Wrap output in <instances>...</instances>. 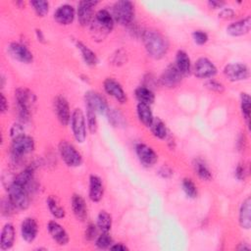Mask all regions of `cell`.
I'll return each mask as SVG.
<instances>
[{"mask_svg": "<svg viewBox=\"0 0 251 251\" xmlns=\"http://www.w3.org/2000/svg\"><path fill=\"white\" fill-rule=\"evenodd\" d=\"M29 3L38 17H44L49 11V2L47 1L37 0V1H30Z\"/></svg>", "mask_w": 251, "mask_h": 251, "instance_id": "41", "label": "cell"}, {"mask_svg": "<svg viewBox=\"0 0 251 251\" xmlns=\"http://www.w3.org/2000/svg\"><path fill=\"white\" fill-rule=\"evenodd\" d=\"M89 26H90V32H91V35H92L93 39H98L99 41H101L109 33V31L106 28H104L103 26H101L98 23H96L94 21V19H93V21H92V23L90 24Z\"/></svg>", "mask_w": 251, "mask_h": 251, "instance_id": "37", "label": "cell"}, {"mask_svg": "<svg viewBox=\"0 0 251 251\" xmlns=\"http://www.w3.org/2000/svg\"><path fill=\"white\" fill-rule=\"evenodd\" d=\"M193 169L199 178H201L202 180H206V181L211 180L212 173L205 161H203L200 158L195 159L193 161Z\"/></svg>", "mask_w": 251, "mask_h": 251, "instance_id": "30", "label": "cell"}, {"mask_svg": "<svg viewBox=\"0 0 251 251\" xmlns=\"http://www.w3.org/2000/svg\"><path fill=\"white\" fill-rule=\"evenodd\" d=\"M1 104H0V109H1V113H5L8 110V102L6 97L4 96L3 93H1Z\"/></svg>", "mask_w": 251, "mask_h": 251, "instance_id": "52", "label": "cell"}, {"mask_svg": "<svg viewBox=\"0 0 251 251\" xmlns=\"http://www.w3.org/2000/svg\"><path fill=\"white\" fill-rule=\"evenodd\" d=\"M150 129L153 135L159 139H165L168 135L167 126L160 118H154L150 126Z\"/></svg>", "mask_w": 251, "mask_h": 251, "instance_id": "32", "label": "cell"}, {"mask_svg": "<svg viewBox=\"0 0 251 251\" xmlns=\"http://www.w3.org/2000/svg\"><path fill=\"white\" fill-rule=\"evenodd\" d=\"M38 233V224L35 219L27 217L21 224V235L25 242H32Z\"/></svg>", "mask_w": 251, "mask_h": 251, "instance_id": "19", "label": "cell"}, {"mask_svg": "<svg viewBox=\"0 0 251 251\" xmlns=\"http://www.w3.org/2000/svg\"><path fill=\"white\" fill-rule=\"evenodd\" d=\"M234 16H235V12L230 8H224L219 14V17L224 20H230L234 18Z\"/></svg>", "mask_w": 251, "mask_h": 251, "instance_id": "49", "label": "cell"}, {"mask_svg": "<svg viewBox=\"0 0 251 251\" xmlns=\"http://www.w3.org/2000/svg\"><path fill=\"white\" fill-rule=\"evenodd\" d=\"M16 238V230L12 224L7 223L4 225L1 230L0 236V248L2 250L11 249L14 245Z\"/></svg>", "mask_w": 251, "mask_h": 251, "instance_id": "24", "label": "cell"}, {"mask_svg": "<svg viewBox=\"0 0 251 251\" xmlns=\"http://www.w3.org/2000/svg\"><path fill=\"white\" fill-rule=\"evenodd\" d=\"M35 34H36V38H37V40L38 41H40V42H45V37H44V35H43V33H42V31L40 30V29H35Z\"/></svg>", "mask_w": 251, "mask_h": 251, "instance_id": "54", "label": "cell"}, {"mask_svg": "<svg viewBox=\"0 0 251 251\" xmlns=\"http://www.w3.org/2000/svg\"><path fill=\"white\" fill-rule=\"evenodd\" d=\"M71 205L75 217L80 222L85 221L87 218V206L83 197L76 193L73 194L71 199Z\"/></svg>", "mask_w": 251, "mask_h": 251, "instance_id": "23", "label": "cell"}, {"mask_svg": "<svg viewBox=\"0 0 251 251\" xmlns=\"http://www.w3.org/2000/svg\"><path fill=\"white\" fill-rule=\"evenodd\" d=\"M182 76L183 75L176 69L175 64H171L164 70L159 80L161 85L168 88H173V87H176L178 83H180Z\"/></svg>", "mask_w": 251, "mask_h": 251, "instance_id": "13", "label": "cell"}, {"mask_svg": "<svg viewBox=\"0 0 251 251\" xmlns=\"http://www.w3.org/2000/svg\"><path fill=\"white\" fill-rule=\"evenodd\" d=\"M47 230L52 239L61 246L67 245L70 241V236L67 230L57 222L50 221L47 224Z\"/></svg>", "mask_w": 251, "mask_h": 251, "instance_id": "17", "label": "cell"}, {"mask_svg": "<svg viewBox=\"0 0 251 251\" xmlns=\"http://www.w3.org/2000/svg\"><path fill=\"white\" fill-rule=\"evenodd\" d=\"M251 29V17L247 16L244 19L233 22L226 26V33L230 36H242L249 33Z\"/></svg>", "mask_w": 251, "mask_h": 251, "instance_id": "20", "label": "cell"}, {"mask_svg": "<svg viewBox=\"0 0 251 251\" xmlns=\"http://www.w3.org/2000/svg\"><path fill=\"white\" fill-rule=\"evenodd\" d=\"M98 4V1L82 0L77 4V20L81 26L90 25L94 19V8Z\"/></svg>", "mask_w": 251, "mask_h": 251, "instance_id": "8", "label": "cell"}, {"mask_svg": "<svg viewBox=\"0 0 251 251\" xmlns=\"http://www.w3.org/2000/svg\"><path fill=\"white\" fill-rule=\"evenodd\" d=\"M107 117H108L109 123L113 126L120 127V126H124L126 125V118L117 109H110L109 108V110L107 112Z\"/></svg>", "mask_w": 251, "mask_h": 251, "instance_id": "35", "label": "cell"}, {"mask_svg": "<svg viewBox=\"0 0 251 251\" xmlns=\"http://www.w3.org/2000/svg\"><path fill=\"white\" fill-rule=\"evenodd\" d=\"M114 21L121 25H129L134 19V5L127 0L117 1L113 6Z\"/></svg>", "mask_w": 251, "mask_h": 251, "instance_id": "3", "label": "cell"}, {"mask_svg": "<svg viewBox=\"0 0 251 251\" xmlns=\"http://www.w3.org/2000/svg\"><path fill=\"white\" fill-rule=\"evenodd\" d=\"M97 226L94 225V224H89L85 229V232H84V237L85 239L91 241V240H94L96 239V237L98 236V233H97Z\"/></svg>", "mask_w": 251, "mask_h": 251, "instance_id": "45", "label": "cell"}, {"mask_svg": "<svg viewBox=\"0 0 251 251\" xmlns=\"http://www.w3.org/2000/svg\"><path fill=\"white\" fill-rule=\"evenodd\" d=\"M238 222L242 228L249 229L251 227V199L246 197L240 205Z\"/></svg>", "mask_w": 251, "mask_h": 251, "instance_id": "25", "label": "cell"}, {"mask_svg": "<svg viewBox=\"0 0 251 251\" xmlns=\"http://www.w3.org/2000/svg\"><path fill=\"white\" fill-rule=\"evenodd\" d=\"M192 38H193V41L198 44V45H203L205 44L208 39H209V36L207 34L206 31L204 30H200V29H197V30H194L192 32Z\"/></svg>", "mask_w": 251, "mask_h": 251, "instance_id": "43", "label": "cell"}, {"mask_svg": "<svg viewBox=\"0 0 251 251\" xmlns=\"http://www.w3.org/2000/svg\"><path fill=\"white\" fill-rule=\"evenodd\" d=\"M250 107H251V98L248 93L242 92L240 94V110L241 114L246 121L247 125H249V119H250Z\"/></svg>", "mask_w": 251, "mask_h": 251, "instance_id": "36", "label": "cell"}, {"mask_svg": "<svg viewBox=\"0 0 251 251\" xmlns=\"http://www.w3.org/2000/svg\"><path fill=\"white\" fill-rule=\"evenodd\" d=\"M15 210H17V209L15 208V206L12 204V202L9 200L8 197L6 199L2 200L1 211H2V215L3 216L9 217V216H11L14 213Z\"/></svg>", "mask_w": 251, "mask_h": 251, "instance_id": "44", "label": "cell"}, {"mask_svg": "<svg viewBox=\"0 0 251 251\" xmlns=\"http://www.w3.org/2000/svg\"><path fill=\"white\" fill-rule=\"evenodd\" d=\"M238 250H249L250 249V246L249 245H245V243H241V246H238L237 247Z\"/></svg>", "mask_w": 251, "mask_h": 251, "instance_id": "55", "label": "cell"}, {"mask_svg": "<svg viewBox=\"0 0 251 251\" xmlns=\"http://www.w3.org/2000/svg\"><path fill=\"white\" fill-rule=\"evenodd\" d=\"M112 216L107 213L106 211H100L98 216H97V221H96V226L97 227L104 232H109L111 227H112Z\"/></svg>", "mask_w": 251, "mask_h": 251, "instance_id": "33", "label": "cell"}, {"mask_svg": "<svg viewBox=\"0 0 251 251\" xmlns=\"http://www.w3.org/2000/svg\"><path fill=\"white\" fill-rule=\"evenodd\" d=\"M76 48L79 50L81 57L84 61V63L87 66L93 67L96 66L98 64V58L97 55L95 54V52H93L87 45H85L84 43H82L81 41H76L75 43Z\"/></svg>", "mask_w": 251, "mask_h": 251, "instance_id": "29", "label": "cell"}, {"mask_svg": "<svg viewBox=\"0 0 251 251\" xmlns=\"http://www.w3.org/2000/svg\"><path fill=\"white\" fill-rule=\"evenodd\" d=\"M8 51L14 59L21 63L29 64L33 61V55L31 51L21 42H11L8 46Z\"/></svg>", "mask_w": 251, "mask_h": 251, "instance_id": "14", "label": "cell"}, {"mask_svg": "<svg viewBox=\"0 0 251 251\" xmlns=\"http://www.w3.org/2000/svg\"><path fill=\"white\" fill-rule=\"evenodd\" d=\"M8 198L18 210H25L29 206L28 190L14 181L8 186Z\"/></svg>", "mask_w": 251, "mask_h": 251, "instance_id": "5", "label": "cell"}, {"mask_svg": "<svg viewBox=\"0 0 251 251\" xmlns=\"http://www.w3.org/2000/svg\"><path fill=\"white\" fill-rule=\"evenodd\" d=\"M192 71L196 77L202 79L212 78L217 75L218 72L217 67L214 65V63L206 57L198 58L194 63Z\"/></svg>", "mask_w": 251, "mask_h": 251, "instance_id": "9", "label": "cell"}, {"mask_svg": "<svg viewBox=\"0 0 251 251\" xmlns=\"http://www.w3.org/2000/svg\"><path fill=\"white\" fill-rule=\"evenodd\" d=\"M181 186H182V190L184 191V193L186 194L187 197L189 198H195L198 194V190H197V186L195 185V183L193 182V180L191 178H183L182 182H181Z\"/></svg>", "mask_w": 251, "mask_h": 251, "instance_id": "39", "label": "cell"}, {"mask_svg": "<svg viewBox=\"0 0 251 251\" xmlns=\"http://www.w3.org/2000/svg\"><path fill=\"white\" fill-rule=\"evenodd\" d=\"M53 106L59 123L64 126L70 124L72 113L70 110L69 102L66 99V97L63 95H57L54 99Z\"/></svg>", "mask_w": 251, "mask_h": 251, "instance_id": "12", "label": "cell"}, {"mask_svg": "<svg viewBox=\"0 0 251 251\" xmlns=\"http://www.w3.org/2000/svg\"><path fill=\"white\" fill-rule=\"evenodd\" d=\"M94 21L98 23L101 26L106 28L109 32H111L112 29L114 28V25H115L114 18L112 14H110V12L106 9H100L99 11H97L94 16Z\"/></svg>", "mask_w": 251, "mask_h": 251, "instance_id": "27", "label": "cell"}, {"mask_svg": "<svg viewBox=\"0 0 251 251\" xmlns=\"http://www.w3.org/2000/svg\"><path fill=\"white\" fill-rule=\"evenodd\" d=\"M205 87L213 92H217V93H223L225 91V86L222 82L213 79V78H209L205 81L204 83Z\"/></svg>", "mask_w": 251, "mask_h": 251, "instance_id": "42", "label": "cell"}, {"mask_svg": "<svg viewBox=\"0 0 251 251\" xmlns=\"http://www.w3.org/2000/svg\"><path fill=\"white\" fill-rule=\"evenodd\" d=\"M86 125L87 129L90 133H95L98 128L97 119H96V112L90 108L86 107Z\"/></svg>", "mask_w": 251, "mask_h": 251, "instance_id": "40", "label": "cell"}, {"mask_svg": "<svg viewBox=\"0 0 251 251\" xmlns=\"http://www.w3.org/2000/svg\"><path fill=\"white\" fill-rule=\"evenodd\" d=\"M85 107L92 109L96 114H107L109 107L106 99L97 91L89 90L84 94Z\"/></svg>", "mask_w": 251, "mask_h": 251, "instance_id": "11", "label": "cell"}, {"mask_svg": "<svg viewBox=\"0 0 251 251\" xmlns=\"http://www.w3.org/2000/svg\"><path fill=\"white\" fill-rule=\"evenodd\" d=\"M14 182L25 187L28 192L30 193L32 190H34V167L28 166L25 169H24L20 174H18L14 180Z\"/></svg>", "mask_w": 251, "mask_h": 251, "instance_id": "21", "label": "cell"}, {"mask_svg": "<svg viewBox=\"0 0 251 251\" xmlns=\"http://www.w3.org/2000/svg\"><path fill=\"white\" fill-rule=\"evenodd\" d=\"M15 100L20 118L23 121L28 120L30 110L36 102L35 94L25 87H19L15 90Z\"/></svg>", "mask_w": 251, "mask_h": 251, "instance_id": "2", "label": "cell"}, {"mask_svg": "<svg viewBox=\"0 0 251 251\" xmlns=\"http://www.w3.org/2000/svg\"><path fill=\"white\" fill-rule=\"evenodd\" d=\"M142 40L147 54L153 59H162L169 50L167 38L157 30L148 29L143 31Z\"/></svg>", "mask_w": 251, "mask_h": 251, "instance_id": "1", "label": "cell"}, {"mask_svg": "<svg viewBox=\"0 0 251 251\" xmlns=\"http://www.w3.org/2000/svg\"><path fill=\"white\" fill-rule=\"evenodd\" d=\"M126 54L123 51V50H118L116 52V54L113 55V58H112V64L118 66V65H122L125 63L126 61Z\"/></svg>", "mask_w": 251, "mask_h": 251, "instance_id": "47", "label": "cell"}, {"mask_svg": "<svg viewBox=\"0 0 251 251\" xmlns=\"http://www.w3.org/2000/svg\"><path fill=\"white\" fill-rule=\"evenodd\" d=\"M10 134H11V137L12 139L17 137V136H20L22 134H25L24 133V127L21 124H14L11 128H10Z\"/></svg>", "mask_w": 251, "mask_h": 251, "instance_id": "48", "label": "cell"}, {"mask_svg": "<svg viewBox=\"0 0 251 251\" xmlns=\"http://www.w3.org/2000/svg\"><path fill=\"white\" fill-rule=\"evenodd\" d=\"M224 75L229 81H241L250 76V71L243 63H231L225 66Z\"/></svg>", "mask_w": 251, "mask_h": 251, "instance_id": "10", "label": "cell"}, {"mask_svg": "<svg viewBox=\"0 0 251 251\" xmlns=\"http://www.w3.org/2000/svg\"><path fill=\"white\" fill-rule=\"evenodd\" d=\"M35 149L34 139L26 134H22L13 138L11 143V154L15 160H20L24 156L33 152Z\"/></svg>", "mask_w": 251, "mask_h": 251, "instance_id": "4", "label": "cell"}, {"mask_svg": "<svg viewBox=\"0 0 251 251\" xmlns=\"http://www.w3.org/2000/svg\"><path fill=\"white\" fill-rule=\"evenodd\" d=\"M49 212L51 213V215L56 218V219H63L66 215L65 213V209L57 202L56 198L53 196H49L46 200Z\"/></svg>", "mask_w": 251, "mask_h": 251, "instance_id": "34", "label": "cell"}, {"mask_svg": "<svg viewBox=\"0 0 251 251\" xmlns=\"http://www.w3.org/2000/svg\"><path fill=\"white\" fill-rule=\"evenodd\" d=\"M103 88L107 94L112 96L115 100H117L121 104H125L127 100L126 94L120 84L116 79L113 77H107L103 81Z\"/></svg>", "mask_w": 251, "mask_h": 251, "instance_id": "15", "label": "cell"}, {"mask_svg": "<svg viewBox=\"0 0 251 251\" xmlns=\"http://www.w3.org/2000/svg\"><path fill=\"white\" fill-rule=\"evenodd\" d=\"M59 154L68 167L75 168L82 164V156L76 148L67 140H62L58 146Z\"/></svg>", "mask_w": 251, "mask_h": 251, "instance_id": "7", "label": "cell"}, {"mask_svg": "<svg viewBox=\"0 0 251 251\" xmlns=\"http://www.w3.org/2000/svg\"><path fill=\"white\" fill-rule=\"evenodd\" d=\"M173 174L174 173H173L172 169L168 166H163L158 171V175L163 178H170L173 176Z\"/></svg>", "mask_w": 251, "mask_h": 251, "instance_id": "50", "label": "cell"}, {"mask_svg": "<svg viewBox=\"0 0 251 251\" xmlns=\"http://www.w3.org/2000/svg\"><path fill=\"white\" fill-rule=\"evenodd\" d=\"M75 17V11L74 6L71 4H63L54 12V20L62 25H71L74 22Z\"/></svg>", "mask_w": 251, "mask_h": 251, "instance_id": "18", "label": "cell"}, {"mask_svg": "<svg viewBox=\"0 0 251 251\" xmlns=\"http://www.w3.org/2000/svg\"><path fill=\"white\" fill-rule=\"evenodd\" d=\"M208 5L210 8H213V9H221L225 5V2L217 1V0H210V1H208Z\"/></svg>", "mask_w": 251, "mask_h": 251, "instance_id": "51", "label": "cell"}, {"mask_svg": "<svg viewBox=\"0 0 251 251\" xmlns=\"http://www.w3.org/2000/svg\"><path fill=\"white\" fill-rule=\"evenodd\" d=\"M135 153L139 162L144 167H152L158 161L157 153L147 144H144V143L136 144Z\"/></svg>", "mask_w": 251, "mask_h": 251, "instance_id": "16", "label": "cell"}, {"mask_svg": "<svg viewBox=\"0 0 251 251\" xmlns=\"http://www.w3.org/2000/svg\"><path fill=\"white\" fill-rule=\"evenodd\" d=\"M70 124H71V128H72L75 139L79 143H83L86 139L87 125H86L85 116L81 109L75 108L72 112Z\"/></svg>", "mask_w": 251, "mask_h": 251, "instance_id": "6", "label": "cell"}, {"mask_svg": "<svg viewBox=\"0 0 251 251\" xmlns=\"http://www.w3.org/2000/svg\"><path fill=\"white\" fill-rule=\"evenodd\" d=\"M113 243V238L109 232L102 231V233L99 234L95 239V245L99 249H110Z\"/></svg>", "mask_w": 251, "mask_h": 251, "instance_id": "38", "label": "cell"}, {"mask_svg": "<svg viewBox=\"0 0 251 251\" xmlns=\"http://www.w3.org/2000/svg\"><path fill=\"white\" fill-rule=\"evenodd\" d=\"M135 97L138 100V102L141 103H145L147 105H151L154 103L155 101V94L152 91L151 88L145 86V85H141L138 86L135 91H134Z\"/></svg>", "mask_w": 251, "mask_h": 251, "instance_id": "31", "label": "cell"}, {"mask_svg": "<svg viewBox=\"0 0 251 251\" xmlns=\"http://www.w3.org/2000/svg\"><path fill=\"white\" fill-rule=\"evenodd\" d=\"M104 195V185L100 176L91 175L89 176L88 196L92 202H99Z\"/></svg>", "mask_w": 251, "mask_h": 251, "instance_id": "22", "label": "cell"}, {"mask_svg": "<svg viewBox=\"0 0 251 251\" xmlns=\"http://www.w3.org/2000/svg\"><path fill=\"white\" fill-rule=\"evenodd\" d=\"M234 176L238 180H244L247 176V170L244 166V164H238L234 171Z\"/></svg>", "mask_w": 251, "mask_h": 251, "instance_id": "46", "label": "cell"}, {"mask_svg": "<svg viewBox=\"0 0 251 251\" xmlns=\"http://www.w3.org/2000/svg\"><path fill=\"white\" fill-rule=\"evenodd\" d=\"M175 66L181 73L182 75H187L192 71V64L189 56L183 50H178L176 54Z\"/></svg>", "mask_w": 251, "mask_h": 251, "instance_id": "26", "label": "cell"}, {"mask_svg": "<svg viewBox=\"0 0 251 251\" xmlns=\"http://www.w3.org/2000/svg\"><path fill=\"white\" fill-rule=\"evenodd\" d=\"M136 114H137V118L140 121V123H142L145 126L150 127V126L154 120L150 105L138 102V104L136 105Z\"/></svg>", "mask_w": 251, "mask_h": 251, "instance_id": "28", "label": "cell"}, {"mask_svg": "<svg viewBox=\"0 0 251 251\" xmlns=\"http://www.w3.org/2000/svg\"><path fill=\"white\" fill-rule=\"evenodd\" d=\"M110 250L126 251V250H128V248L126 245H124L123 243H113V245L110 247Z\"/></svg>", "mask_w": 251, "mask_h": 251, "instance_id": "53", "label": "cell"}]
</instances>
